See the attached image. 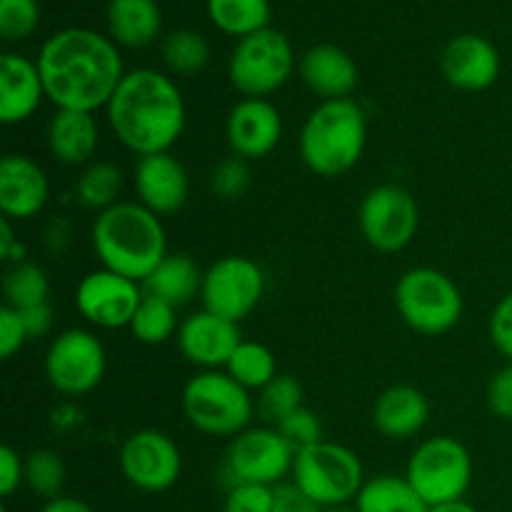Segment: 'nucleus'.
I'll use <instances>...</instances> for the list:
<instances>
[{"label":"nucleus","mask_w":512,"mask_h":512,"mask_svg":"<svg viewBox=\"0 0 512 512\" xmlns=\"http://www.w3.org/2000/svg\"><path fill=\"white\" fill-rule=\"evenodd\" d=\"M43 368L53 390L68 398H80L103 383L108 355L98 335L85 328H70L50 343Z\"/></svg>","instance_id":"obj_12"},{"label":"nucleus","mask_w":512,"mask_h":512,"mask_svg":"<svg viewBox=\"0 0 512 512\" xmlns=\"http://www.w3.org/2000/svg\"><path fill=\"white\" fill-rule=\"evenodd\" d=\"M290 475L293 483L323 510L355 503L365 485V468L358 453L330 440L298 450Z\"/></svg>","instance_id":"obj_7"},{"label":"nucleus","mask_w":512,"mask_h":512,"mask_svg":"<svg viewBox=\"0 0 512 512\" xmlns=\"http://www.w3.org/2000/svg\"><path fill=\"white\" fill-rule=\"evenodd\" d=\"M320 512H358V510H355V505H340V508H325Z\"/></svg>","instance_id":"obj_49"},{"label":"nucleus","mask_w":512,"mask_h":512,"mask_svg":"<svg viewBox=\"0 0 512 512\" xmlns=\"http://www.w3.org/2000/svg\"><path fill=\"white\" fill-rule=\"evenodd\" d=\"M208 18L230 38H248L270 28V0H205Z\"/></svg>","instance_id":"obj_28"},{"label":"nucleus","mask_w":512,"mask_h":512,"mask_svg":"<svg viewBox=\"0 0 512 512\" xmlns=\"http://www.w3.org/2000/svg\"><path fill=\"white\" fill-rule=\"evenodd\" d=\"M185 420L210 438H230L250 428L253 398L225 370H200L180 395Z\"/></svg>","instance_id":"obj_5"},{"label":"nucleus","mask_w":512,"mask_h":512,"mask_svg":"<svg viewBox=\"0 0 512 512\" xmlns=\"http://www.w3.org/2000/svg\"><path fill=\"white\" fill-rule=\"evenodd\" d=\"M430 403L413 385H393L375 398L373 425L390 440H410L428 425Z\"/></svg>","instance_id":"obj_23"},{"label":"nucleus","mask_w":512,"mask_h":512,"mask_svg":"<svg viewBox=\"0 0 512 512\" xmlns=\"http://www.w3.org/2000/svg\"><path fill=\"white\" fill-rule=\"evenodd\" d=\"M65 478H68V470L55 450L40 448L25 458V485L38 498L53 500L63 495Z\"/></svg>","instance_id":"obj_34"},{"label":"nucleus","mask_w":512,"mask_h":512,"mask_svg":"<svg viewBox=\"0 0 512 512\" xmlns=\"http://www.w3.org/2000/svg\"><path fill=\"white\" fill-rule=\"evenodd\" d=\"M323 508L315 505L295 483L275 485L273 512H320Z\"/></svg>","instance_id":"obj_44"},{"label":"nucleus","mask_w":512,"mask_h":512,"mask_svg":"<svg viewBox=\"0 0 512 512\" xmlns=\"http://www.w3.org/2000/svg\"><path fill=\"white\" fill-rule=\"evenodd\" d=\"M40 512H95L93 505H88L80 498H70V495H58L53 500H45Z\"/></svg>","instance_id":"obj_46"},{"label":"nucleus","mask_w":512,"mask_h":512,"mask_svg":"<svg viewBox=\"0 0 512 512\" xmlns=\"http://www.w3.org/2000/svg\"><path fill=\"white\" fill-rule=\"evenodd\" d=\"M500 60L498 48L478 33L455 35L440 53V73L455 90L480 93L498 83Z\"/></svg>","instance_id":"obj_17"},{"label":"nucleus","mask_w":512,"mask_h":512,"mask_svg":"<svg viewBox=\"0 0 512 512\" xmlns=\"http://www.w3.org/2000/svg\"><path fill=\"white\" fill-rule=\"evenodd\" d=\"M205 270L190 255L168 253V258L143 280V293L165 300L173 308H185L203 290Z\"/></svg>","instance_id":"obj_26"},{"label":"nucleus","mask_w":512,"mask_h":512,"mask_svg":"<svg viewBox=\"0 0 512 512\" xmlns=\"http://www.w3.org/2000/svg\"><path fill=\"white\" fill-rule=\"evenodd\" d=\"M45 98L55 110L95 113L108 108L125 78L120 48L93 28H63L50 35L35 58Z\"/></svg>","instance_id":"obj_1"},{"label":"nucleus","mask_w":512,"mask_h":512,"mask_svg":"<svg viewBox=\"0 0 512 512\" xmlns=\"http://www.w3.org/2000/svg\"><path fill=\"white\" fill-rule=\"evenodd\" d=\"M303 385L293 375H278L268 388L260 390V413L275 425L298 408H303Z\"/></svg>","instance_id":"obj_35"},{"label":"nucleus","mask_w":512,"mask_h":512,"mask_svg":"<svg viewBox=\"0 0 512 512\" xmlns=\"http://www.w3.org/2000/svg\"><path fill=\"white\" fill-rule=\"evenodd\" d=\"M395 308L410 330L420 335H445L460 323L465 300L448 273L430 265H418L395 283Z\"/></svg>","instance_id":"obj_6"},{"label":"nucleus","mask_w":512,"mask_h":512,"mask_svg":"<svg viewBox=\"0 0 512 512\" xmlns=\"http://www.w3.org/2000/svg\"><path fill=\"white\" fill-rule=\"evenodd\" d=\"M128 330L143 345L168 343L180 330L178 308L168 305L165 300L153 298V295H143V303H140L138 313H135Z\"/></svg>","instance_id":"obj_33"},{"label":"nucleus","mask_w":512,"mask_h":512,"mask_svg":"<svg viewBox=\"0 0 512 512\" xmlns=\"http://www.w3.org/2000/svg\"><path fill=\"white\" fill-rule=\"evenodd\" d=\"M175 343L183 358L195 368L225 370L230 355L243 343V338H240L238 323L208 313V310H198L180 323Z\"/></svg>","instance_id":"obj_18"},{"label":"nucleus","mask_w":512,"mask_h":512,"mask_svg":"<svg viewBox=\"0 0 512 512\" xmlns=\"http://www.w3.org/2000/svg\"><path fill=\"white\" fill-rule=\"evenodd\" d=\"M358 512H428L430 508L400 475H375L365 480L363 490L355 498Z\"/></svg>","instance_id":"obj_27"},{"label":"nucleus","mask_w":512,"mask_h":512,"mask_svg":"<svg viewBox=\"0 0 512 512\" xmlns=\"http://www.w3.org/2000/svg\"><path fill=\"white\" fill-rule=\"evenodd\" d=\"M225 138L233 155L243 160H263L283 138L280 110L268 98H243L230 108Z\"/></svg>","instance_id":"obj_16"},{"label":"nucleus","mask_w":512,"mask_h":512,"mask_svg":"<svg viewBox=\"0 0 512 512\" xmlns=\"http://www.w3.org/2000/svg\"><path fill=\"white\" fill-rule=\"evenodd\" d=\"M105 23L118 48H148L163 33V10L158 0H108Z\"/></svg>","instance_id":"obj_25"},{"label":"nucleus","mask_w":512,"mask_h":512,"mask_svg":"<svg viewBox=\"0 0 512 512\" xmlns=\"http://www.w3.org/2000/svg\"><path fill=\"white\" fill-rule=\"evenodd\" d=\"M428 512H480L475 505H470L468 500H455V503H445V505H435Z\"/></svg>","instance_id":"obj_48"},{"label":"nucleus","mask_w":512,"mask_h":512,"mask_svg":"<svg viewBox=\"0 0 512 512\" xmlns=\"http://www.w3.org/2000/svg\"><path fill=\"white\" fill-rule=\"evenodd\" d=\"M138 203L155 215H173L188 203L190 178L185 165L173 153H155L138 158L133 170Z\"/></svg>","instance_id":"obj_19"},{"label":"nucleus","mask_w":512,"mask_h":512,"mask_svg":"<svg viewBox=\"0 0 512 512\" xmlns=\"http://www.w3.org/2000/svg\"><path fill=\"white\" fill-rule=\"evenodd\" d=\"M143 295L140 283L108 268H98L75 288V308L95 328L120 330L130 328Z\"/></svg>","instance_id":"obj_15"},{"label":"nucleus","mask_w":512,"mask_h":512,"mask_svg":"<svg viewBox=\"0 0 512 512\" xmlns=\"http://www.w3.org/2000/svg\"><path fill=\"white\" fill-rule=\"evenodd\" d=\"M123 183L125 180L118 165L108 163V160H95V163L85 165V170L80 173L78 183H75V195L85 208L103 213L120 203L118 198Z\"/></svg>","instance_id":"obj_32"},{"label":"nucleus","mask_w":512,"mask_h":512,"mask_svg":"<svg viewBox=\"0 0 512 512\" xmlns=\"http://www.w3.org/2000/svg\"><path fill=\"white\" fill-rule=\"evenodd\" d=\"M20 315H23L30 340L43 338V335H48L50 328H53V310H50L48 303L38 305V308L20 310Z\"/></svg>","instance_id":"obj_45"},{"label":"nucleus","mask_w":512,"mask_h":512,"mask_svg":"<svg viewBox=\"0 0 512 512\" xmlns=\"http://www.w3.org/2000/svg\"><path fill=\"white\" fill-rule=\"evenodd\" d=\"M488 335L495 350L512 363V290L495 303L488 320Z\"/></svg>","instance_id":"obj_40"},{"label":"nucleus","mask_w":512,"mask_h":512,"mask_svg":"<svg viewBox=\"0 0 512 512\" xmlns=\"http://www.w3.org/2000/svg\"><path fill=\"white\" fill-rule=\"evenodd\" d=\"M358 225L370 248L378 253H400L418 235V200L403 185H375L360 203Z\"/></svg>","instance_id":"obj_11"},{"label":"nucleus","mask_w":512,"mask_h":512,"mask_svg":"<svg viewBox=\"0 0 512 512\" xmlns=\"http://www.w3.org/2000/svg\"><path fill=\"white\" fill-rule=\"evenodd\" d=\"M105 115L118 143L138 158L170 153L188 123L178 83L155 68L128 70Z\"/></svg>","instance_id":"obj_2"},{"label":"nucleus","mask_w":512,"mask_h":512,"mask_svg":"<svg viewBox=\"0 0 512 512\" xmlns=\"http://www.w3.org/2000/svg\"><path fill=\"white\" fill-rule=\"evenodd\" d=\"M265 295V273L255 260L245 255H225L215 260L203 278V310L220 315L225 320L248 318Z\"/></svg>","instance_id":"obj_13"},{"label":"nucleus","mask_w":512,"mask_h":512,"mask_svg":"<svg viewBox=\"0 0 512 512\" xmlns=\"http://www.w3.org/2000/svg\"><path fill=\"white\" fill-rule=\"evenodd\" d=\"M485 400H488V408L495 418L512 420V363L500 368L490 378L488 390H485Z\"/></svg>","instance_id":"obj_42"},{"label":"nucleus","mask_w":512,"mask_h":512,"mask_svg":"<svg viewBox=\"0 0 512 512\" xmlns=\"http://www.w3.org/2000/svg\"><path fill=\"white\" fill-rule=\"evenodd\" d=\"M368 118L353 98L323 100L305 118L298 153L305 168L320 178H340L363 160Z\"/></svg>","instance_id":"obj_4"},{"label":"nucleus","mask_w":512,"mask_h":512,"mask_svg":"<svg viewBox=\"0 0 512 512\" xmlns=\"http://www.w3.org/2000/svg\"><path fill=\"white\" fill-rule=\"evenodd\" d=\"M28 340L30 335L20 310L3 305L0 308V358L10 360L15 353H20L25 348Z\"/></svg>","instance_id":"obj_41"},{"label":"nucleus","mask_w":512,"mask_h":512,"mask_svg":"<svg viewBox=\"0 0 512 512\" xmlns=\"http://www.w3.org/2000/svg\"><path fill=\"white\" fill-rule=\"evenodd\" d=\"M405 478L428 508L465 500L473 480L470 450L453 435H435L413 450Z\"/></svg>","instance_id":"obj_8"},{"label":"nucleus","mask_w":512,"mask_h":512,"mask_svg":"<svg viewBox=\"0 0 512 512\" xmlns=\"http://www.w3.org/2000/svg\"><path fill=\"white\" fill-rule=\"evenodd\" d=\"M225 373L243 385L245 390H263L278 378V363L268 345L255 343V340H243L230 355Z\"/></svg>","instance_id":"obj_29"},{"label":"nucleus","mask_w":512,"mask_h":512,"mask_svg":"<svg viewBox=\"0 0 512 512\" xmlns=\"http://www.w3.org/2000/svg\"><path fill=\"white\" fill-rule=\"evenodd\" d=\"M15 250L23 253V248H18V243L13 238V225H10L8 218H3L0 220V260H5V263H18Z\"/></svg>","instance_id":"obj_47"},{"label":"nucleus","mask_w":512,"mask_h":512,"mask_svg":"<svg viewBox=\"0 0 512 512\" xmlns=\"http://www.w3.org/2000/svg\"><path fill=\"white\" fill-rule=\"evenodd\" d=\"M273 495L275 488L268 485H233L223 500V512H273Z\"/></svg>","instance_id":"obj_39"},{"label":"nucleus","mask_w":512,"mask_h":512,"mask_svg":"<svg viewBox=\"0 0 512 512\" xmlns=\"http://www.w3.org/2000/svg\"><path fill=\"white\" fill-rule=\"evenodd\" d=\"M3 295L5 305L15 310L38 308L48 303L50 280L38 263H30V260L10 263L3 275Z\"/></svg>","instance_id":"obj_31"},{"label":"nucleus","mask_w":512,"mask_h":512,"mask_svg":"<svg viewBox=\"0 0 512 512\" xmlns=\"http://www.w3.org/2000/svg\"><path fill=\"white\" fill-rule=\"evenodd\" d=\"M300 78L323 103L350 98L360 83V70L348 50L333 43H318L300 58Z\"/></svg>","instance_id":"obj_21"},{"label":"nucleus","mask_w":512,"mask_h":512,"mask_svg":"<svg viewBox=\"0 0 512 512\" xmlns=\"http://www.w3.org/2000/svg\"><path fill=\"white\" fill-rule=\"evenodd\" d=\"M48 150L60 165L80 168L93 163L98 153L100 130L93 113L83 110H55L45 130Z\"/></svg>","instance_id":"obj_24"},{"label":"nucleus","mask_w":512,"mask_h":512,"mask_svg":"<svg viewBox=\"0 0 512 512\" xmlns=\"http://www.w3.org/2000/svg\"><path fill=\"white\" fill-rule=\"evenodd\" d=\"M295 448L278 428H248L230 440L223 460V478L228 488L240 483L275 485L293 473Z\"/></svg>","instance_id":"obj_10"},{"label":"nucleus","mask_w":512,"mask_h":512,"mask_svg":"<svg viewBox=\"0 0 512 512\" xmlns=\"http://www.w3.org/2000/svg\"><path fill=\"white\" fill-rule=\"evenodd\" d=\"M160 55H163V63L170 73L190 78V75H198L208 68L210 45L198 30L180 28L165 35Z\"/></svg>","instance_id":"obj_30"},{"label":"nucleus","mask_w":512,"mask_h":512,"mask_svg":"<svg viewBox=\"0 0 512 512\" xmlns=\"http://www.w3.org/2000/svg\"><path fill=\"white\" fill-rule=\"evenodd\" d=\"M40 25L38 0H0V35L3 40H25Z\"/></svg>","instance_id":"obj_36"},{"label":"nucleus","mask_w":512,"mask_h":512,"mask_svg":"<svg viewBox=\"0 0 512 512\" xmlns=\"http://www.w3.org/2000/svg\"><path fill=\"white\" fill-rule=\"evenodd\" d=\"M45 98L38 63L20 53L0 55V123L20 125L38 113Z\"/></svg>","instance_id":"obj_22"},{"label":"nucleus","mask_w":512,"mask_h":512,"mask_svg":"<svg viewBox=\"0 0 512 512\" xmlns=\"http://www.w3.org/2000/svg\"><path fill=\"white\" fill-rule=\"evenodd\" d=\"M20 485H25V460L20 458L18 450L3 445L0 448V495L5 500L13 498Z\"/></svg>","instance_id":"obj_43"},{"label":"nucleus","mask_w":512,"mask_h":512,"mask_svg":"<svg viewBox=\"0 0 512 512\" xmlns=\"http://www.w3.org/2000/svg\"><path fill=\"white\" fill-rule=\"evenodd\" d=\"M90 245L100 268L125 275L143 285V280L168 258V235L160 215L138 200H120L98 213L90 228Z\"/></svg>","instance_id":"obj_3"},{"label":"nucleus","mask_w":512,"mask_h":512,"mask_svg":"<svg viewBox=\"0 0 512 512\" xmlns=\"http://www.w3.org/2000/svg\"><path fill=\"white\" fill-rule=\"evenodd\" d=\"M50 180L40 163L10 153L0 160V213L8 220H30L45 210Z\"/></svg>","instance_id":"obj_20"},{"label":"nucleus","mask_w":512,"mask_h":512,"mask_svg":"<svg viewBox=\"0 0 512 512\" xmlns=\"http://www.w3.org/2000/svg\"><path fill=\"white\" fill-rule=\"evenodd\" d=\"M275 428L280 430L285 440L295 448V453L303 448H310V445L320 443L323 438V423H320L318 413H313L310 408H298L295 413H290L288 418L280 420Z\"/></svg>","instance_id":"obj_38"},{"label":"nucleus","mask_w":512,"mask_h":512,"mask_svg":"<svg viewBox=\"0 0 512 512\" xmlns=\"http://www.w3.org/2000/svg\"><path fill=\"white\" fill-rule=\"evenodd\" d=\"M293 70V45L288 35L275 28L238 40L228 58L230 85L243 98H268L288 83Z\"/></svg>","instance_id":"obj_9"},{"label":"nucleus","mask_w":512,"mask_h":512,"mask_svg":"<svg viewBox=\"0 0 512 512\" xmlns=\"http://www.w3.org/2000/svg\"><path fill=\"white\" fill-rule=\"evenodd\" d=\"M123 478L140 493H165L183 473V455L175 440L163 430H135L123 440L118 453Z\"/></svg>","instance_id":"obj_14"},{"label":"nucleus","mask_w":512,"mask_h":512,"mask_svg":"<svg viewBox=\"0 0 512 512\" xmlns=\"http://www.w3.org/2000/svg\"><path fill=\"white\" fill-rule=\"evenodd\" d=\"M250 185V170L248 160L230 155V158L220 160L210 175V190L215 198L220 200H238L243 198L245 190Z\"/></svg>","instance_id":"obj_37"}]
</instances>
